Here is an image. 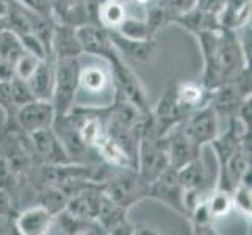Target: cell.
<instances>
[{"label": "cell", "mask_w": 252, "mask_h": 235, "mask_svg": "<svg viewBox=\"0 0 252 235\" xmlns=\"http://www.w3.org/2000/svg\"><path fill=\"white\" fill-rule=\"evenodd\" d=\"M196 36L201 44L205 65L202 85L208 91L232 82L246 67H251L243 57L233 30L218 27L201 32Z\"/></svg>", "instance_id": "obj_1"}, {"label": "cell", "mask_w": 252, "mask_h": 235, "mask_svg": "<svg viewBox=\"0 0 252 235\" xmlns=\"http://www.w3.org/2000/svg\"><path fill=\"white\" fill-rule=\"evenodd\" d=\"M116 98V86L107 58L82 54L79 57V86L74 105L105 108Z\"/></svg>", "instance_id": "obj_2"}, {"label": "cell", "mask_w": 252, "mask_h": 235, "mask_svg": "<svg viewBox=\"0 0 252 235\" xmlns=\"http://www.w3.org/2000/svg\"><path fill=\"white\" fill-rule=\"evenodd\" d=\"M118 171L110 177H103V191L126 208H130L138 201L149 198V185L133 167L116 168Z\"/></svg>", "instance_id": "obj_3"}, {"label": "cell", "mask_w": 252, "mask_h": 235, "mask_svg": "<svg viewBox=\"0 0 252 235\" xmlns=\"http://www.w3.org/2000/svg\"><path fill=\"white\" fill-rule=\"evenodd\" d=\"M77 86H79V57L55 58V80L52 91V105L55 118L64 116L74 107Z\"/></svg>", "instance_id": "obj_4"}, {"label": "cell", "mask_w": 252, "mask_h": 235, "mask_svg": "<svg viewBox=\"0 0 252 235\" xmlns=\"http://www.w3.org/2000/svg\"><path fill=\"white\" fill-rule=\"evenodd\" d=\"M103 58H107L110 63L116 91L121 96H124L130 103H133L140 111L149 113L151 107H149V102H147L146 91L143 88L140 78H138V75L130 69V66H127L124 58L118 54L115 47H113V50L108 52Z\"/></svg>", "instance_id": "obj_5"}, {"label": "cell", "mask_w": 252, "mask_h": 235, "mask_svg": "<svg viewBox=\"0 0 252 235\" xmlns=\"http://www.w3.org/2000/svg\"><path fill=\"white\" fill-rule=\"evenodd\" d=\"M220 116L210 102L188 111V115L180 123L184 132L197 146L205 147L220 135Z\"/></svg>", "instance_id": "obj_6"}, {"label": "cell", "mask_w": 252, "mask_h": 235, "mask_svg": "<svg viewBox=\"0 0 252 235\" xmlns=\"http://www.w3.org/2000/svg\"><path fill=\"white\" fill-rule=\"evenodd\" d=\"M29 146H30V155L34 157L38 165H58V163H69L72 162L71 157L67 155L64 146L57 136L55 130L52 127L34 130L32 134H25Z\"/></svg>", "instance_id": "obj_7"}, {"label": "cell", "mask_w": 252, "mask_h": 235, "mask_svg": "<svg viewBox=\"0 0 252 235\" xmlns=\"http://www.w3.org/2000/svg\"><path fill=\"white\" fill-rule=\"evenodd\" d=\"M149 198L157 199L172 208L174 212L180 213L184 218H187V208H185V188L182 187L177 169L168 168L164 172L151 182L149 185Z\"/></svg>", "instance_id": "obj_8"}, {"label": "cell", "mask_w": 252, "mask_h": 235, "mask_svg": "<svg viewBox=\"0 0 252 235\" xmlns=\"http://www.w3.org/2000/svg\"><path fill=\"white\" fill-rule=\"evenodd\" d=\"M55 121V108L50 101L33 99L16 110V130L22 134H32L34 130L52 127Z\"/></svg>", "instance_id": "obj_9"}, {"label": "cell", "mask_w": 252, "mask_h": 235, "mask_svg": "<svg viewBox=\"0 0 252 235\" xmlns=\"http://www.w3.org/2000/svg\"><path fill=\"white\" fill-rule=\"evenodd\" d=\"M187 115L188 110L182 107V103L177 99V83H169L160 96L157 107L154 110L151 108V116L161 135L166 134L171 127L182 123Z\"/></svg>", "instance_id": "obj_10"}, {"label": "cell", "mask_w": 252, "mask_h": 235, "mask_svg": "<svg viewBox=\"0 0 252 235\" xmlns=\"http://www.w3.org/2000/svg\"><path fill=\"white\" fill-rule=\"evenodd\" d=\"M177 176L185 191L199 195H205L208 191H212L216 187V180H218L216 177H213L212 169L202 157V152L199 157L179 168Z\"/></svg>", "instance_id": "obj_11"}, {"label": "cell", "mask_w": 252, "mask_h": 235, "mask_svg": "<svg viewBox=\"0 0 252 235\" xmlns=\"http://www.w3.org/2000/svg\"><path fill=\"white\" fill-rule=\"evenodd\" d=\"M164 144H166V152L169 157L171 168L179 169L188 162H191L196 157L201 155L204 147L197 146L191 138L184 132L180 123L177 126L171 127L164 134Z\"/></svg>", "instance_id": "obj_12"}, {"label": "cell", "mask_w": 252, "mask_h": 235, "mask_svg": "<svg viewBox=\"0 0 252 235\" xmlns=\"http://www.w3.org/2000/svg\"><path fill=\"white\" fill-rule=\"evenodd\" d=\"M110 39L118 54L133 63L147 65L157 55V42L154 39H132L116 30H110Z\"/></svg>", "instance_id": "obj_13"}, {"label": "cell", "mask_w": 252, "mask_h": 235, "mask_svg": "<svg viewBox=\"0 0 252 235\" xmlns=\"http://www.w3.org/2000/svg\"><path fill=\"white\" fill-rule=\"evenodd\" d=\"M75 29V36L79 41L82 54L105 57L113 50L110 39V30L102 27L97 22H85Z\"/></svg>", "instance_id": "obj_14"}, {"label": "cell", "mask_w": 252, "mask_h": 235, "mask_svg": "<svg viewBox=\"0 0 252 235\" xmlns=\"http://www.w3.org/2000/svg\"><path fill=\"white\" fill-rule=\"evenodd\" d=\"M55 215L49 212L42 204L32 205L22 210L14 218L16 232L22 235H42L47 234L54 224Z\"/></svg>", "instance_id": "obj_15"}, {"label": "cell", "mask_w": 252, "mask_h": 235, "mask_svg": "<svg viewBox=\"0 0 252 235\" xmlns=\"http://www.w3.org/2000/svg\"><path fill=\"white\" fill-rule=\"evenodd\" d=\"M54 80H55V57H49L41 60L34 72L27 78L30 90L34 99H52V91H54Z\"/></svg>", "instance_id": "obj_16"}, {"label": "cell", "mask_w": 252, "mask_h": 235, "mask_svg": "<svg viewBox=\"0 0 252 235\" xmlns=\"http://www.w3.org/2000/svg\"><path fill=\"white\" fill-rule=\"evenodd\" d=\"M52 55L55 58H72L82 55V49L72 25L63 22L55 24L54 34H52Z\"/></svg>", "instance_id": "obj_17"}, {"label": "cell", "mask_w": 252, "mask_h": 235, "mask_svg": "<svg viewBox=\"0 0 252 235\" xmlns=\"http://www.w3.org/2000/svg\"><path fill=\"white\" fill-rule=\"evenodd\" d=\"M252 0H224L220 13L216 14L218 25L225 30H237L251 21Z\"/></svg>", "instance_id": "obj_18"}, {"label": "cell", "mask_w": 252, "mask_h": 235, "mask_svg": "<svg viewBox=\"0 0 252 235\" xmlns=\"http://www.w3.org/2000/svg\"><path fill=\"white\" fill-rule=\"evenodd\" d=\"M171 22L182 25L185 30L191 32L193 34H199L201 32L220 27L218 19H216L215 14L199 10L197 6H193V8H189V10H187L184 13L174 16Z\"/></svg>", "instance_id": "obj_19"}, {"label": "cell", "mask_w": 252, "mask_h": 235, "mask_svg": "<svg viewBox=\"0 0 252 235\" xmlns=\"http://www.w3.org/2000/svg\"><path fill=\"white\" fill-rule=\"evenodd\" d=\"M128 11L127 0H100L97 6V22L108 30H116Z\"/></svg>", "instance_id": "obj_20"}, {"label": "cell", "mask_w": 252, "mask_h": 235, "mask_svg": "<svg viewBox=\"0 0 252 235\" xmlns=\"http://www.w3.org/2000/svg\"><path fill=\"white\" fill-rule=\"evenodd\" d=\"M210 91L205 86L197 82H184L177 83V99L185 110L191 111L197 107L204 105L208 102Z\"/></svg>", "instance_id": "obj_21"}, {"label": "cell", "mask_w": 252, "mask_h": 235, "mask_svg": "<svg viewBox=\"0 0 252 235\" xmlns=\"http://www.w3.org/2000/svg\"><path fill=\"white\" fill-rule=\"evenodd\" d=\"M207 204H208V208H210L212 216L215 220L222 218V216L229 215L230 210L233 208L232 191L215 187L210 193L207 195Z\"/></svg>", "instance_id": "obj_22"}, {"label": "cell", "mask_w": 252, "mask_h": 235, "mask_svg": "<svg viewBox=\"0 0 252 235\" xmlns=\"http://www.w3.org/2000/svg\"><path fill=\"white\" fill-rule=\"evenodd\" d=\"M24 52L25 49L22 46V42L11 30L5 29L0 32V58L14 65Z\"/></svg>", "instance_id": "obj_23"}, {"label": "cell", "mask_w": 252, "mask_h": 235, "mask_svg": "<svg viewBox=\"0 0 252 235\" xmlns=\"http://www.w3.org/2000/svg\"><path fill=\"white\" fill-rule=\"evenodd\" d=\"M19 174H17L10 163L3 157H0V191H3L13 199L14 193H17L19 185Z\"/></svg>", "instance_id": "obj_24"}, {"label": "cell", "mask_w": 252, "mask_h": 235, "mask_svg": "<svg viewBox=\"0 0 252 235\" xmlns=\"http://www.w3.org/2000/svg\"><path fill=\"white\" fill-rule=\"evenodd\" d=\"M10 98H11L14 108L17 110L21 105H24V103L33 101L34 96L27 82L22 80L19 77H14L10 80Z\"/></svg>", "instance_id": "obj_25"}, {"label": "cell", "mask_w": 252, "mask_h": 235, "mask_svg": "<svg viewBox=\"0 0 252 235\" xmlns=\"http://www.w3.org/2000/svg\"><path fill=\"white\" fill-rule=\"evenodd\" d=\"M0 108L5 115V129L16 130L14 115L16 108L10 98V82H0Z\"/></svg>", "instance_id": "obj_26"}, {"label": "cell", "mask_w": 252, "mask_h": 235, "mask_svg": "<svg viewBox=\"0 0 252 235\" xmlns=\"http://www.w3.org/2000/svg\"><path fill=\"white\" fill-rule=\"evenodd\" d=\"M41 60L38 57L32 55L30 52L25 50L24 54L17 58V62L14 63V75L22 78V80H27V78L34 72V69L38 67Z\"/></svg>", "instance_id": "obj_27"}, {"label": "cell", "mask_w": 252, "mask_h": 235, "mask_svg": "<svg viewBox=\"0 0 252 235\" xmlns=\"http://www.w3.org/2000/svg\"><path fill=\"white\" fill-rule=\"evenodd\" d=\"M232 198H233V207H238L246 215H251V187L245 184H238L232 190Z\"/></svg>", "instance_id": "obj_28"}, {"label": "cell", "mask_w": 252, "mask_h": 235, "mask_svg": "<svg viewBox=\"0 0 252 235\" xmlns=\"http://www.w3.org/2000/svg\"><path fill=\"white\" fill-rule=\"evenodd\" d=\"M13 2H17L19 5L29 8V10H32L34 13H39L42 16L54 17V11H52L50 0H13ZM54 19H55V17H54Z\"/></svg>", "instance_id": "obj_29"}, {"label": "cell", "mask_w": 252, "mask_h": 235, "mask_svg": "<svg viewBox=\"0 0 252 235\" xmlns=\"http://www.w3.org/2000/svg\"><path fill=\"white\" fill-rule=\"evenodd\" d=\"M224 3V0H196L194 6H197L199 10L207 11V13H212V14H218L221 6Z\"/></svg>", "instance_id": "obj_30"}, {"label": "cell", "mask_w": 252, "mask_h": 235, "mask_svg": "<svg viewBox=\"0 0 252 235\" xmlns=\"http://www.w3.org/2000/svg\"><path fill=\"white\" fill-rule=\"evenodd\" d=\"M8 13V0H0V16H6Z\"/></svg>", "instance_id": "obj_31"}, {"label": "cell", "mask_w": 252, "mask_h": 235, "mask_svg": "<svg viewBox=\"0 0 252 235\" xmlns=\"http://www.w3.org/2000/svg\"><path fill=\"white\" fill-rule=\"evenodd\" d=\"M132 3H135V5H141V6H147L149 5L152 0H130Z\"/></svg>", "instance_id": "obj_32"}, {"label": "cell", "mask_w": 252, "mask_h": 235, "mask_svg": "<svg viewBox=\"0 0 252 235\" xmlns=\"http://www.w3.org/2000/svg\"><path fill=\"white\" fill-rule=\"evenodd\" d=\"M5 29H6V19H5V16H0V32Z\"/></svg>", "instance_id": "obj_33"}]
</instances>
